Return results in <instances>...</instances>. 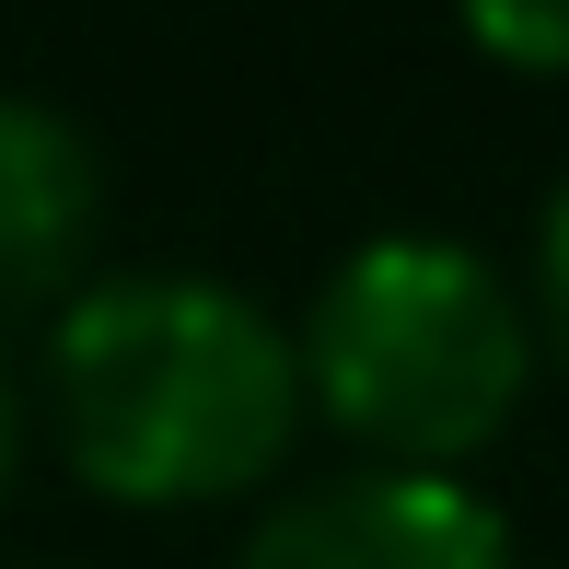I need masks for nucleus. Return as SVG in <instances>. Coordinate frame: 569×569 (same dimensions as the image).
<instances>
[{
  "label": "nucleus",
  "instance_id": "1",
  "mask_svg": "<svg viewBox=\"0 0 569 569\" xmlns=\"http://www.w3.org/2000/svg\"><path fill=\"white\" fill-rule=\"evenodd\" d=\"M302 349L268 302L198 268H93L47 315V430L128 511H210L302 442Z\"/></svg>",
  "mask_w": 569,
  "mask_h": 569
},
{
  "label": "nucleus",
  "instance_id": "2",
  "mask_svg": "<svg viewBox=\"0 0 569 569\" xmlns=\"http://www.w3.org/2000/svg\"><path fill=\"white\" fill-rule=\"evenodd\" d=\"M291 349H302V407L360 465H407V477H465V453L500 442L535 383L523 291L453 232L349 244Z\"/></svg>",
  "mask_w": 569,
  "mask_h": 569
},
{
  "label": "nucleus",
  "instance_id": "3",
  "mask_svg": "<svg viewBox=\"0 0 569 569\" xmlns=\"http://www.w3.org/2000/svg\"><path fill=\"white\" fill-rule=\"evenodd\" d=\"M232 569H523L511 523L465 477H407V465H349L315 477L232 547Z\"/></svg>",
  "mask_w": 569,
  "mask_h": 569
},
{
  "label": "nucleus",
  "instance_id": "4",
  "mask_svg": "<svg viewBox=\"0 0 569 569\" xmlns=\"http://www.w3.org/2000/svg\"><path fill=\"white\" fill-rule=\"evenodd\" d=\"M106 256V163L59 106L0 93V326L59 315Z\"/></svg>",
  "mask_w": 569,
  "mask_h": 569
},
{
  "label": "nucleus",
  "instance_id": "5",
  "mask_svg": "<svg viewBox=\"0 0 569 569\" xmlns=\"http://www.w3.org/2000/svg\"><path fill=\"white\" fill-rule=\"evenodd\" d=\"M465 47L500 70H523V82H547V70H569V0H453Z\"/></svg>",
  "mask_w": 569,
  "mask_h": 569
},
{
  "label": "nucleus",
  "instance_id": "6",
  "mask_svg": "<svg viewBox=\"0 0 569 569\" xmlns=\"http://www.w3.org/2000/svg\"><path fill=\"white\" fill-rule=\"evenodd\" d=\"M535 338H547L558 372H569V174L547 198V232H535Z\"/></svg>",
  "mask_w": 569,
  "mask_h": 569
},
{
  "label": "nucleus",
  "instance_id": "7",
  "mask_svg": "<svg viewBox=\"0 0 569 569\" xmlns=\"http://www.w3.org/2000/svg\"><path fill=\"white\" fill-rule=\"evenodd\" d=\"M12 453H23V407H12V372H0V500H12Z\"/></svg>",
  "mask_w": 569,
  "mask_h": 569
}]
</instances>
